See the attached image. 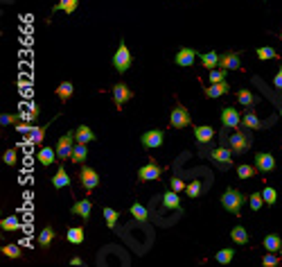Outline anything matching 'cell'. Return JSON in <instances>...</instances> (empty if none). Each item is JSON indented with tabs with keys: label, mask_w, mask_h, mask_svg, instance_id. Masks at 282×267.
<instances>
[{
	"label": "cell",
	"mask_w": 282,
	"mask_h": 267,
	"mask_svg": "<svg viewBox=\"0 0 282 267\" xmlns=\"http://www.w3.org/2000/svg\"><path fill=\"white\" fill-rule=\"evenodd\" d=\"M280 39H282V32H280Z\"/></svg>",
	"instance_id": "54"
},
{
	"label": "cell",
	"mask_w": 282,
	"mask_h": 267,
	"mask_svg": "<svg viewBox=\"0 0 282 267\" xmlns=\"http://www.w3.org/2000/svg\"><path fill=\"white\" fill-rule=\"evenodd\" d=\"M2 256H7V258H21L23 256V249L18 245H5V247H2Z\"/></svg>",
	"instance_id": "42"
},
{
	"label": "cell",
	"mask_w": 282,
	"mask_h": 267,
	"mask_svg": "<svg viewBox=\"0 0 282 267\" xmlns=\"http://www.w3.org/2000/svg\"><path fill=\"white\" fill-rule=\"evenodd\" d=\"M131 97H133V91L124 84V82H117V84L113 86V102L117 104V109H122V104L129 102Z\"/></svg>",
	"instance_id": "13"
},
{
	"label": "cell",
	"mask_w": 282,
	"mask_h": 267,
	"mask_svg": "<svg viewBox=\"0 0 282 267\" xmlns=\"http://www.w3.org/2000/svg\"><path fill=\"white\" fill-rule=\"evenodd\" d=\"M197 57H199V52L194 48H181L176 52L174 61H176V66H181V68H190V66H194V59Z\"/></svg>",
	"instance_id": "14"
},
{
	"label": "cell",
	"mask_w": 282,
	"mask_h": 267,
	"mask_svg": "<svg viewBox=\"0 0 282 267\" xmlns=\"http://www.w3.org/2000/svg\"><path fill=\"white\" fill-rule=\"evenodd\" d=\"M57 238V231L52 229V226H45V229H41V233H38V247L41 249H48L50 245H52V240Z\"/></svg>",
	"instance_id": "23"
},
{
	"label": "cell",
	"mask_w": 282,
	"mask_h": 267,
	"mask_svg": "<svg viewBox=\"0 0 282 267\" xmlns=\"http://www.w3.org/2000/svg\"><path fill=\"white\" fill-rule=\"evenodd\" d=\"M79 183H81V186H84L88 192L95 190V188L100 186V175H97L95 168L81 166V170H79Z\"/></svg>",
	"instance_id": "7"
},
{
	"label": "cell",
	"mask_w": 282,
	"mask_h": 267,
	"mask_svg": "<svg viewBox=\"0 0 282 267\" xmlns=\"http://www.w3.org/2000/svg\"><path fill=\"white\" fill-rule=\"evenodd\" d=\"M70 265H75V267H79V265H84V261H81L79 256H72L70 258Z\"/></svg>",
	"instance_id": "51"
},
{
	"label": "cell",
	"mask_w": 282,
	"mask_h": 267,
	"mask_svg": "<svg viewBox=\"0 0 282 267\" xmlns=\"http://www.w3.org/2000/svg\"><path fill=\"white\" fill-rule=\"evenodd\" d=\"M219 68L226 70H240L242 68V52L237 50H228V52L219 54Z\"/></svg>",
	"instance_id": "10"
},
{
	"label": "cell",
	"mask_w": 282,
	"mask_h": 267,
	"mask_svg": "<svg viewBox=\"0 0 282 267\" xmlns=\"http://www.w3.org/2000/svg\"><path fill=\"white\" fill-rule=\"evenodd\" d=\"M237 102H240L242 107H246V109H253L260 100H257V95H253L248 89H240V91H237Z\"/></svg>",
	"instance_id": "22"
},
{
	"label": "cell",
	"mask_w": 282,
	"mask_h": 267,
	"mask_svg": "<svg viewBox=\"0 0 282 267\" xmlns=\"http://www.w3.org/2000/svg\"><path fill=\"white\" fill-rule=\"evenodd\" d=\"M282 261V256H278V251H266L264 256H262V265L264 267H278Z\"/></svg>",
	"instance_id": "37"
},
{
	"label": "cell",
	"mask_w": 282,
	"mask_h": 267,
	"mask_svg": "<svg viewBox=\"0 0 282 267\" xmlns=\"http://www.w3.org/2000/svg\"><path fill=\"white\" fill-rule=\"evenodd\" d=\"M0 229L2 231H18V229H23V226H21V222H18L16 215H9V218L0 220Z\"/></svg>",
	"instance_id": "35"
},
{
	"label": "cell",
	"mask_w": 282,
	"mask_h": 267,
	"mask_svg": "<svg viewBox=\"0 0 282 267\" xmlns=\"http://www.w3.org/2000/svg\"><path fill=\"white\" fill-rule=\"evenodd\" d=\"M280 256H282V247H280Z\"/></svg>",
	"instance_id": "53"
},
{
	"label": "cell",
	"mask_w": 282,
	"mask_h": 267,
	"mask_svg": "<svg viewBox=\"0 0 282 267\" xmlns=\"http://www.w3.org/2000/svg\"><path fill=\"white\" fill-rule=\"evenodd\" d=\"M34 127H36V125H32V123H30V125H25V123H18V125H16V129H18V132H21V134H30Z\"/></svg>",
	"instance_id": "50"
},
{
	"label": "cell",
	"mask_w": 282,
	"mask_h": 267,
	"mask_svg": "<svg viewBox=\"0 0 282 267\" xmlns=\"http://www.w3.org/2000/svg\"><path fill=\"white\" fill-rule=\"evenodd\" d=\"M273 86H276L278 91H282V66H280V68H278L276 77H273Z\"/></svg>",
	"instance_id": "49"
},
{
	"label": "cell",
	"mask_w": 282,
	"mask_h": 267,
	"mask_svg": "<svg viewBox=\"0 0 282 267\" xmlns=\"http://www.w3.org/2000/svg\"><path fill=\"white\" fill-rule=\"evenodd\" d=\"M70 245H81L84 242V226H68V233H66Z\"/></svg>",
	"instance_id": "32"
},
{
	"label": "cell",
	"mask_w": 282,
	"mask_h": 267,
	"mask_svg": "<svg viewBox=\"0 0 282 267\" xmlns=\"http://www.w3.org/2000/svg\"><path fill=\"white\" fill-rule=\"evenodd\" d=\"M91 211H93L91 199H79V202L72 204L70 213H72V215H79V218L84 220V222H88V220H91Z\"/></svg>",
	"instance_id": "17"
},
{
	"label": "cell",
	"mask_w": 282,
	"mask_h": 267,
	"mask_svg": "<svg viewBox=\"0 0 282 267\" xmlns=\"http://www.w3.org/2000/svg\"><path fill=\"white\" fill-rule=\"evenodd\" d=\"M273 120H276V116H271L269 120H264V123H262L260 118H257V113L253 111V109H248V111L242 116V127H246V129H264V127H269Z\"/></svg>",
	"instance_id": "12"
},
{
	"label": "cell",
	"mask_w": 282,
	"mask_h": 267,
	"mask_svg": "<svg viewBox=\"0 0 282 267\" xmlns=\"http://www.w3.org/2000/svg\"><path fill=\"white\" fill-rule=\"evenodd\" d=\"M257 59H262V61L276 59V48H269V45H264V48H257Z\"/></svg>",
	"instance_id": "44"
},
{
	"label": "cell",
	"mask_w": 282,
	"mask_h": 267,
	"mask_svg": "<svg viewBox=\"0 0 282 267\" xmlns=\"http://www.w3.org/2000/svg\"><path fill=\"white\" fill-rule=\"evenodd\" d=\"M75 138H77V143L88 145V143H95L97 136H95V132H93L88 125H79V127L75 129Z\"/></svg>",
	"instance_id": "20"
},
{
	"label": "cell",
	"mask_w": 282,
	"mask_h": 267,
	"mask_svg": "<svg viewBox=\"0 0 282 267\" xmlns=\"http://www.w3.org/2000/svg\"><path fill=\"white\" fill-rule=\"evenodd\" d=\"M262 247H264L266 251H280L282 238H280L278 233H269V235H264V240H262Z\"/></svg>",
	"instance_id": "28"
},
{
	"label": "cell",
	"mask_w": 282,
	"mask_h": 267,
	"mask_svg": "<svg viewBox=\"0 0 282 267\" xmlns=\"http://www.w3.org/2000/svg\"><path fill=\"white\" fill-rule=\"evenodd\" d=\"M262 197H264V204H266V206H276V202H278V192H276V188L266 186L264 190H262Z\"/></svg>",
	"instance_id": "40"
},
{
	"label": "cell",
	"mask_w": 282,
	"mask_h": 267,
	"mask_svg": "<svg viewBox=\"0 0 282 267\" xmlns=\"http://www.w3.org/2000/svg\"><path fill=\"white\" fill-rule=\"evenodd\" d=\"M244 202H246V195L242 190H235V188H226V192L221 195V206H224L228 213H233V215L242 213Z\"/></svg>",
	"instance_id": "3"
},
{
	"label": "cell",
	"mask_w": 282,
	"mask_h": 267,
	"mask_svg": "<svg viewBox=\"0 0 282 267\" xmlns=\"http://www.w3.org/2000/svg\"><path fill=\"white\" fill-rule=\"evenodd\" d=\"M131 64H133V57H131V52H129V48H127V43H124V39H120V45H117V50H115V54H113V68L122 75V73H127L129 68H131Z\"/></svg>",
	"instance_id": "4"
},
{
	"label": "cell",
	"mask_w": 282,
	"mask_h": 267,
	"mask_svg": "<svg viewBox=\"0 0 282 267\" xmlns=\"http://www.w3.org/2000/svg\"><path fill=\"white\" fill-rule=\"evenodd\" d=\"M38 113H41V111H38V104H36V102H30V111L25 113V120L34 125L38 120Z\"/></svg>",
	"instance_id": "45"
},
{
	"label": "cell",
	"mask_w": 282,
	"mask_h": 267,
	"mask_svg": "<svg viewBox=\"0 0 282 267\" xmlns=\"http://www.w3.org/2000/svg\"><path fill=\"white\" fill-rule=\"evenodd\" d=\"M230 238H233L235 245H248V233H246V229L242 224L230 229Z\"/></svg>",
	"instance_id": "30"
},
{
	"label": "cell",
	"mask_w": 282,
	"mask_h": 267,
	"mask_svg": "<svg viewBox=\"0 0 282 267\" xmlns=\"http://www.w3.org/2000/svg\"><path fill=\"white\" fill-rule=\"evenodd\" d=\"M190 123H192L190 111H187L183 104H176V107L172 109V113H170V125L174 129H185Z\"/></svg>",
	"instance_id": "6"
},
{
	"label": "cell",
	"mask_w": 282,
	"mask_h": 267,
	"mask_svg": "<svg viewBox=\"0 0 282 267\" xmlns=\"http://www.w3.org/2000/svg\"><path fill=\"white\" fill-rule=\"evenodd\" d=\"M48 127H50V123H45L43 127H34L32 132L27 134V136H30L27 140H30L32 145H41V143H43V138H45V132H48Z\"/></svg>",
	"instance_id": "31"
},
{
	"label": "cell",
	"mask_w": 282,
	"mask_h": 267,
	"mask_svg": "<svg viewBox=\"0 0 282 267\" xmlns=\"http://www.w3.org/2000/svg\"><path fill=\"white\" fill-rule=\"evenodd\" d=\"M129 211H131V215H133L136 220H138L140 224H147V222H149V211L144 209V206H142L140 202H133V204H131V209H129Z\"/></svg>",
	"instance_id": "25"
},
{
	"label": "cell",
	"mask_w": 282,
	"mask_h": 267,
	"mask_svg": "<svg viewBox=\"0 0 282 267\" xmlns=\"http://www.w3.org/2000/svg\"><path fill=\"white\" fill-rule=\"evenodd\" d=\"M255 166H257V170L260 172H273L276 170V156L273 154H269V152H257L255 154Z\"/></svg>",
	"instance_id": "15"
},
{
	"label": "cell",
	"mask_w": 282,
	"mask_h": 267,
	"mask_svg": "<svg viewBox=\"0 0 282 267\" xmlns=\"http://www.w3.org/2000/svg\"><path fill=\"white\" fill-rule=\"evenodd\" d=\"M230 93V84L228 82H217V84H210L203 89V95L206 97H221V95H228Z\"/></svg>",
	"instance_id": "18"
},
{
	"label": "cell",
	"mask_w": 282,
	"mask_h": 267,
	"mask_svg": "<svg viewBox=\"0 0 282 267\" xmlns=\"http://www.w3.org/2000/svg\"><path fill=\"white\" fill-rule=\"evenodd\" d=\"M199 59H201V66L206 70H214L219 66V52H217V50H208V52H201V54H199Z\"/></svg>",
	"instance_id": "21"
},
{
	"label": "cell",
	"mask_w": 282,
	"mask_h": 267,
	"mask_svg": "<svg viewBox=\"0 0 282 267\" xmlns=\"http://www.w3.org/2000/svg\"><path fill=\"white\" fill-rule=\"evenodd\" d=\"M257 172H260L257 166H246V163L237 166V177H240V179H250V177H255Z\"/></svg>",
	"instance_id": "36"
},
{
	"label": "cell",
	"mask_w": 282,
	"mask_h": 267,
	"mask_svg": "<svg viewBox=\"0 0 282 267\" xmlns=\"http://www.w3.org/2000/svg\"><path fill=\"white\" fill-rule=\"evenodd\" d=\"M57 159H59V156H57V147H41V150L36 152V161L41 163L43 168L52 166Z\"/></svg>",
	"instance_id": "19"
},
{
	"label": "cell",
	"mask_w": 282,
	"mask_h": 267,
	"mask_svg": "<svg viewBox=\"0 0 282 267\" xmlns=\"http://www.w3.org/2000/svg\"><path fill=\"white\" fill-rule=\"evenodd\" d=\"M221 127L224 129H240L242 127V116L235 107L221 109Z\"/></svg>",
	"instance_id": "11"
},
{
	"label": "cell",
	"mask_w": 282,
	"mask_h": 267,
	"mask_svg": "<svg viewBox=\"0 0 282 267\" xmlns=\"http://www.w3.org/2000/svg\"><path fill=\"white\" fill-rule=\"evenodd\" d=\"M75 132H68V134H64L61 138L57 140V156H59V161H68L70 156H72V150H75Z\"/></svg>",
	"instance_id": "5"
},
{
	"label": "cell",
	"mask_w": 282,
	"mask_h": 267,
	"mask_svg": "<svg viewBox=\"0 0 282 267\" xmlns=\"http://www.w3.org/2000/svg\"><path fill=\"white\" fill-rule=\"evenodd\" d=\"M163 168L158 166V163H156L154 159H149V163H147V166H142L138 170V181L140 183H144V181H156V179H160V177H163Z\"/></svg>",
	"instance_id": "9"
},
{
	"label": "cell",
	"mask_w": 282,
	"mask_h": 267,
	"mask_svg": "<svg viewBox=\"0 0 282 267\" xmlns=\"http://www.w3.org/2000/svg\"><path fill=\"white\" fill-rule=\"evenodd\" d=\"M2 161H5V166L14 168V166H16V161H18V154H16V150H14V147H11V150H7L5 154H2Z\"/></svg>",
	"instance_id": "46"
},
{
	"label": "cell",
	"mask_w": 282,
	"mask_h": 267,
	"mask_svg": "<svg viewBox=\"0 0 282 267\" xmlns=\"http://www.w3.org/2000/svg\"><path fill=\"white\" fill-rule=\"evenodd\" d=\"M86 159H88V150H86V145L84 143H75V150H72V156H70V161L72 163H79V166H84Z\"/></svg>",
	"instance_id": "27"
},
{
	"label": "cell",
	"mask_w": 282,
	"mask_h": 267,
	"mask_svg": "<svg viewBox=\"0 0 282 267\" xmlns=\"http://www.w3.org/2000/svg\"><path fill=\"white\" fill-rule=\"evenodd\" d=\"M194 138H197L199 145H210L214 138V129L210 125H197L194 127Z\"/></svg>",
	"instance_id": "16"
},
{
	"label": "cell",
	"mask_w": 282,
	"mask_h": 267,
	"mask_svg": "<svg viewBox=\"0 0 282 267\" xmlns=\"http://www.w3.org/2000/svg\"><path fill=\"white\" fill-rule=\"evenodd\" d=\"M163 140H165V132L163 129H149V132H144L140 136V145L144 150H156V147L163 145Z\"/></svg>",
	"instance_id": "8"
},
{
	"label": "cell",
	"mask_w": 282,
	"mask_h": 267,
	"mask_svg": "<svg viewBox=\"0 0 282 267\" xmlns=\"http://www.w3.org/2000/svg\"><path fill=\"white\" fill-rule=\"evenodd\" d=\"M102 213H104V220H106L108 229H115L117 220H120V211H113L111 206H104V209H102Z\"/></svg>",
	"instance_id": "34"
},
{
	"label": "cell",
	"mask_w": 282,
	"mask_h": 267,
	"mask_svg": "<svg viewBox=\"0 0 282 267\" xmlns=\"http://www.w3.org/2000/svg\"><path fill=\"white\" fill-rule=\"evenodd\" d=\"M226 73H228V70L226 68H214V70H210V84H217V82H224L226 80Z\"/></svg>",
	"instance_id": "47"
},
{
	"label": "cell",
	"mask_w": 282,
	"mask_h": 267,
	"mask_svg": "<svg viewBox=\"0 0 282 267\" xmlns=\"http://www.w3.org/2000/svg\"><path fill=\"white\" fill-rule=\"evenodd\" d=\"M280 116H282V104H280Z\"/></svg>",
	"instance_id": "52"
},
{
	"label": "cell",
	"mask_w": 282,
	"mask_h": 267,
	"mask_svg": "<svg viewBox=\"0 0 282 267\" xmlns=\"http://www.w3.org/2000/svg\"><path fill=\"white\" fill-rule=\"evenodd\" d=\"M199 154L201 156H208L217 163V168L221 170H230L233 168V150L230 145H217V147H210V145H199Z\"/></svg>",
	"instance_id": "1"
},
{
	"label": "cell",
	"mask_w": 282,
	"mask_h": 267,
	"mask_svg": "<svg viewBox=\"0 0 282 267\" xmlns=\"http://www.w3.org/2000/svg\"><path fill=\"white\" fill-rule=\"evenodd\" d=\"M50 181H52L54 188H68L70 186V177H68V172H66L64 168L59 166V170L52 175V179H50Z\"/></svg>",
	"instance_id": "26"
},
{
	"label": "cell",
	"mask_w": 282,
	"mask_h": 267,
	"mask_svg": "<svg viewBox=\"0 0 282 267\" xmlns=\"http://www.w3.org/2000/svg\"><path fill=\"white\" fill-rule=\"evenodd\" d=\"M170 186H172V190H176V192H183V190H185V181H183V179H181V177H172V179H170Z\"/></svg>",
	"instance_id": "48"
},
{
	"label": "cell",
	"mask_w": 282,
	"mask_h": 267,
	"mask_svg": "<svg viewBox=\"0 0 282 267\" xmlns=\"http://www.w3.org/2000/svg\"><path fill=\"white\" fill-rule=\"evenodd\" d=\"M16 120H25V113H2V116H0V125H2V127L16 125Z\"/></svg>",
	"instance_id": "39"
},
{
	"label": "cell",
	"mask_w": 282,
	"mask_h": 267,
	"mask_svg": "<svg viewBox=\"0 0 282 267\" xmlns=\"http://www.w3.org/2000/svg\"><path fill=\"white\" fill-rule=\"evenodd\" d=\"M228 145H230V150H233L235 156H242V154H246V152L250 150V145H253V136H250V132L246 127L237 129V132L228 138Z\"/></svg>",
	"instance_id": "2"
},
{
	"label": "cell",
	"mask_w": 282,
	"mask_h": 267,
	"mask_svg": "<svg viewBox=\"0 0 282 267\" xmlns=\"http://www.w3.org/2000/svg\"><path fill=\"white\" fill-rule=\"evenodd\" d=\"M77 5H79V0H59L57 5L52 7V11H64V14H72V11H77Z\"/></svg>",
	"instance_id": "33"
},
{
	"label": "cell",
	"mask_w": 282,
	"mask_h": 267,
	"mask_svg": "<svg viewBox=\"0 0 282 267\" xmlns=\"http://www.w3.org/2000/svg\"><path fill=\"white\" fill-rule=\"evenodd\" d=\"M248 204H250V209L253 211H260L262 206H264V197H262V192H253L248 197Z\"/></svg>",
	"instance_id": "43"
},
{
	"label": "cell",
	"mask_w": 282,
	"mask_h": 267,
	"mask_svg": "<svg viewBox=\"0 0 282 267\" xmlns=\"http://www.w3.org/2000/svg\"><path fill=\"white\" fill-rule=\"evenodd\" d=\"M72 93H75V86H72V82H61V84L57 86V97L61 102H68L70 97H72Z\"/></svg>",
	"instance_id": "29"
},
{
	"label": "cell",
	"mask_w": 282,
	"mask_h": 267,
	"mask_svg": "<svg viewBox=\"0 0 282 267\" xmlns=\"http://www.w3.org/2000/svg\"><path fill=\"white\" fill-rule=\"evenodd\" d=\"M201 188H203V183L199 181V179H194V181H190L187 183V188H185V195L190 199H197L199 195H201Z\"/></svg>",
	"instance_id": "38"
},
{
	"label": "cell",
	"mask_w": 282,
	"mask_h": 267,
	"mask_svg": "<svg viewBox=\"0 0 282 267\" xmlns=\"http://www.w3.org/2000/svg\"><path fill=\"white\" fill-rule=\"evenodd\" d=\"M217 263H221V265H228L230 261L235 258V249L233 247H228V249H221V251H217Z\"/></svg>",
	"instance_id": "41"
},
{
	"label": "cell",
	"mask_w": 282,
	"mask_h": 267,
	"mask_svg": "<svg viewBox=\"0 0 282 267\" xmlns=\"http://www.w3.org/2000/svg\"><path fill=\"white\" fill-rule=\"evenodd\" d=\"M163 206L165 209H174V211H181V199H178V192L176 190H167L165 195H163Z\"/></svg>",
	"instance_id": "24"
}]
</instances>
